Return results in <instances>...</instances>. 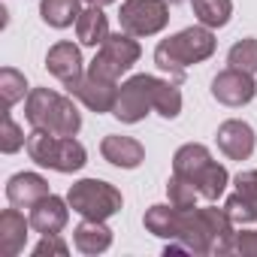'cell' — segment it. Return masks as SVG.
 I'll list each match as a JSON object with an SVG mask.
<instances>
[{"label":"cell","mask_w":257,"mask_h":257,"mask_svg":"<svg viewBox=\"0 0 257 257\" xmlns=\"http://www.w3.org/2000/svg\"><path fill=\"white\" fill-rule=\"evenodd\" d=\"M236 242V224L227 215V209H215V206H194V209H182V221H179V236L170 239L167 254L170 251H191V254H230Z\"/></svg>","instance_id":"1"},{"label":"cell","mask_w":257,"mask_h":257,"mask_svg":"<svg viewBox=\"0 0 257 257\" xmlns=\"http://www.w3.org/2000/svg\"><path fill=\"white\" fill-rule=\"evenodd\" d=\"M215 34L212 28L206 25H197V28H185L179 34H173L170 40H161L158 49H155V64L170 73V82H182L185 79V70L191 64H203L206 58L215 55Z\"/></svg>","instance_id":"2"},{"label":"cell","mask_w":257,"mask_h":257,"mask_svg":"<svg viewBox=\"0 0 257 257\" xmlns=\"http://www.w3.org/2000/svg\"><path fill=\"white\" fill-rule=\"evenodd\" d=\"M25 118L37 131H49L58 137H76L82 131V112L73 97H64L52 88H31L25 100Z\"/></svg>","instance_id":"3"},{"label":"cell","mask_w":257,"mask_h":257,"mask_svg":"<svg viewBox=\"0 0 257 257\" xmlns=\"http://www.w3.org/2000/svg\"><path fill=\"white\" fill-rule=\"evenodd\" d=\"M173 173L182 176V179H188V182L200 191V197H203V200H212V203H215L218 197H224L227 182H230L227 167L218 164V161L209 155V149L200 146V143H188V146H182V149L173 155Z\"/></svg>","instance_id":"4"},{"label":"cell","mask_w":257,"mask_h":257,"mask_svg":"<svg viewBox=\"0 0 257 257\" xmlns=\"http://www.w3.org/2000/svg\"><path fill=\"white\" fill-rule=\"evenodd\" d=\"M28 155L34 164L49 167L55 173H79L88 164V152L76 137H58L49 131H34L28 134Z\"/></svg>","instance_id":"5"},{"label":"cell","mask_w":257,"mask_h":257,"mask_svg":"<svg viewBox=\"0 0 257 257\" xmlns=\"http://www.w3.org/2000/svg\"><path fill=\"white\" fill-rule=\"evenodd\" d=\"M67 203L76 215L91 218V221H106L112 215L121 212L124 197L115 185L103 182V179H79L76 185H70L67 191Z\"/></svg>","instance_id":"6"},{"label":"cell","mask_w":257,"mask_h":257,"mask_svg":"<svg viewBox=\"0 0 257 257\" xmlns=\"http://www.w3.org/2000/svg\"><path fill=\"white\" fill-rule=\"evenodd\" d=\"M140 55H143V49H140V43L131 34H124V31L109 34L103 40V46L97 49L94 61L88 64V73H94L100 79H109V82H118L127 70L140 61Z\"/></svg>","instance_id":"7"},{"label":"cell","mask_w":257,"mask_h":257,"mask_svg":"<svg viewBox=\"0 0 257 257\" xmlns=\"http://www.w3.org/2000/svg\"><path fill=\"white\" fill-rule=\"evenodd\" d=\"M118 22L131 37H155L170 25V0H124Z\"/></svg>","instance_id":"8"},{"label":"cell","mask_w":257,"mask_h":257,"mask_svg":"<svg viewBox=\"0 0 257 257\" xmlns=\"http://www.w3.org/2000/svg\"><path fill=\"white\" fill-rule=\"evenodd\" d=\"M152 109H155V76L137 73V76H131V79L118 88V100H115L112 115L121 124H137Z\"/></svg>","instance_id":"9"},{"label":"cell","mask_w":257,"mask_h":257,"mask_svg":"<svg viewBox=\"0 0 257 257\" xmlns=\"http://www.w3.org/2000/svg\"><path fill=\"white\" fill-rule=\"evenodd\" d=\"M64 88L70 91V97L82 100L91 112H112L115 109V100H118V82L100 79L94 73H82L79 79L67 82Z\"/></svg>","instance_id":"10"},{"label":"cell","mask_w":257,"mask_h":257,"mask_svg":"<svg viewBox=\"0 0 257 257\" xmlns=\"http://www.w3.org/2000/svg\"><path fill=\"white\" fill-rule=\"evenodd\" d=\"M257 94V82H254V73H245V70H236V67H227L221 70L215 79H212V97L224 106H245L251 103Z\"/></svg>","instance_id":"11"},{"label":"cell","mask_w":257,"mask_h":257,"mask_svg":"<svg viewBox=\"0 0 257 257\" xmlns=\"http://www.w3.org/2000/svg\"><path fill=\"white\" fill-rule=\"evenodd\" d=\"M215 140H218V149H221L230 161H248V158L254 155V143H257L251 124H248V121H239V118L224 121V124L218 127Z\"/></svg>","instance_id":"12"},{"label":"cell","mask_w":257,"mask_h":257,"mask_svg":"<svg viewBox=\"0 0 257 257\" xmlns=\"http://www.w3.org/2000/svg\"><path fill=\"white\" fill-rule=\"evenodd\" d=\"M28 218H31V227L40 236H55L70 221V203L61 200V197H55V194H49V197H43L40 203L31 206V215Z\"/></svg>","instance_id":"13"},{"label":"cell","mask_w":257,"mask_h":257,"mask_svg":"<svg viewBox=\"0 0 257 257\" xmlns=\"http://www.w3.org/2000/svg\"><path fill=\"white\" fill-rule=\"evenodd\" d=\"M100 155H103L106 164H112L118 170H137L146 161V149H143L140 140H134V137H115V134L103 137Z\"/></svg>","instance_id":"14"},{"label":"cell","mask_w":257,"mask_h":257,"mask_svg":"<svg viewBox=\"0 0 257 257\" xmlns=\"http://www.w3.org/2000/svg\"><path fill=\"white\" fill-rule=\"evenodd\" d=\"M46 70L58 79V82H73V79H79L82 73H85V61H82V52H79V46L76 43H67V40H61V43H55L52 49H49V55H46Z\"/></svg>","instance_id":"15"},{"label":"cell","mask_w":257,"mask_h":257,"mask_svg":"<svg viewBox=\"0 0 257 257\" xmlns=\"http://www.w3.org/2000/svg\"><path fill=\"white\" fill-rule=\"evenodd\" d=\"M28 233H31V218H25L19 206L0 212V254L4 257L22 254L28 245Z\"/></svg>","instance_id":"16"},{"label":"cell","mask_w":257,"mask_h":257,"mask_svg":"<svg viewBox=\"0 0 257 257\" xmlns=\"http://www.w3.org/2000/svg\"><path fill=\"white\" fill-rule=\"evenodd\" d=\"M49 182L40 173H16L7 182V200L19 209H31L34 203H40L43 197H49Z\"/></svg>","instance_id":"17"},{"label":"cell","mask_w":257,"mask_h":257,"mask_svg":"<svg viewBox=\"0 0 257 257\" xmlns=\"http://www.w3.org/2000/svg\"><path fill=\"white\" fill-rule=\"evenodd\" d=\"M73 245L82 254H103L112 245V230L106 227V221H91L85 218L76 230H73Z\"/></svg>","instance_id":"18"},{"label":"cell","mask_w":257,"mask_h":257,"mask_svg":"<svg viewBox=\"0 0 257 257\" xmlns=\"http://www.w3.org/2000/svg\"><path fill=\"white\" fill-rule=\"evenodd\" d=\"M76 37H79L82 46H91V49L103 46V40L109 37V22L103 16V7L82 10V16L76 19Z\"/></svg>","instance_id":"19"},{"label":"cell","mask_w":257,"mask_h":257,"mask_svg":"<svg viewBox=\"0 0 257 257\" xmlns=\"http://www.w3.org/2000/svg\"><path fill=\"white\" fill-rule=\"evenodd\" d=\"M40 16L49 28H70L82 16V0H40Z\"/></svg>","instance_id":"20"},{"label":"cell","mask_w":257,"mask_h":257,"mask_svg":"<svg viewBox=\"0 0 257 257\" xmlns=\"http://www.w3.org/2000/svg\"><path fill=\"white\" fill-rule=\"evenodd\" d=\"M179 221H182V209H176L173 203L170 206H152L143 218L146 230L161 236V239H176L179 236Z\"/></svg>","instance_id":"21"},{"label":"cell","mask_w":257,"mask_h":257,"mask_svg":"<svg viewBox=\"0 0 257 257\" xmlns=\"http://www.w3.org/2000/svg\"><path fill=\"white\" fill-rule=\"evenodd\" d=\"M194 16L206 28H224L233 16V0H191Z\"/></svg>","instance_id":"22"},{"label":"cell","mask_w":257,"mask_h":257,"mask_svg":"<svg viewBox=\"0 0 257 257\" xmlns=\"http://www.w3.org/2000/svg\"><path fill=\"white\" fill-rule=\"evenodd\" d=\"M31 88L25 73H19L16 67H4L0 70V97H4V112H10L19 100H28Z\"/></svg>","instance_id":"23"},{"label":"cell","mask_w":257,"mask_h":257,"mask_svg":"<svg viewBox=\"0 0 257 257\" xmlns=\"http://www.w3.org/2000/svg\"><path fill=\"white\" fill-rule=\"evenodd\" d=\"M227 64L236 70H245V73H257V40L245 37V40L233 43L227 52Z\"/></svg>","instance_id":"24"},{"label":"cell","mask_w":257,"mask_h":257,"mask_svg":"<svg viewBox=\"0 0 257 257\" xmlns=\"http://www.w3.org/2000/svg\"><path fill=\"white\" fill-rule=\"evenodd\" d=\"M167 197H170V203L176 206V209H194L197 206V197H200V191L188 182V179H182V176H170V182H167Z\"/></svg>","instance_id":"25"},{"label":"cell","mask_w":257,"mask_h":257,"mask_svg":"<svg viewBox=\"0 0 257 257\" xmlns=\"http://www.w3.org/2000/svg\"><path fill=\"white\" fill-rule=\"evenodd\" d=\"M224 209L233 218V224H254L257 221V200H251V197H245L239 191L224 200Z\"/></svg>","instance_id":"26"},{"label":"cell","mask_w":257,"mask_h":257,"mask_svg":"<svg viewBox=\"0 0 257 257\" xmlns=\"http://www.w3.org/2000/svg\"><path fill=\"white\" fill-rule=\"evenodd\" d=\"M25 146H28L25 131L13 121L10 112H4V124H0V152H4V155H16V152L25 149Z\"/></svg>","instance_id":"27"},{"label":"cell","mask_w":257,"mask_h":257,"mask_svg":"<svg viewBox=\"0 0 257 257\" xmlns=\"http://www.w3.org/2000/svg\"><path fill=\"white\" fill-rule=\"evenodd\" d=\"M34 254L37 257H67L70 245L61 239V233H55V236H43V242L34 248Z\"/></svg>","instance_id":"28"},{"label":"cell","mask_w":257,"mask_h":257,"mask_svg":"<svg viewBox=\"0 0 257 257\" xmlns=\"http://www.w3.org/2000/svg\"><path fill=\"white\" fill-rule=\"evenodd\" d=\"M233 251L242 254V257H257V230H242V233H236Z\"/></svg>","instance_id":"29"},{"label":"cell","mask_w":257,"mask_h":257,"mask_svg":"<svg viewBox=\"0 0 257 257\" xmlns=\"http://www.w3.org/2000/svg\"><path fill=\"white\" fill-rule=\"evenodd\" d=\"M233 185H236V191H239V194H245V197H251V200H257V170H248V173H239V176L233 179Z\"/></svg>","instance_id":"30"},{"label":"cell","mask_w":257,"mask_h":257,"mask_svg":"<svg viewBox=\"0 0 257 257\" xmlns=\"http://www.w3.org/2000/svg\"><path fill=\"white\" fill-rule=\"evenodd\" d=\"M88 7H109V4H115V0H85Z\"/></svg>","instance_id":"31"},{"label":"cell","mask_w":257,"mask_h":257,"mask_svg":"<svg viewBox=\"0 0 257 257\" xmlns=\"http://www.w3.org/2000/svg\"><path fill=\"white\" fill-rule=\"evenodd\" d=\"M170 4H182V0H170Z\"/></svg>","instance_id":"32"}]
</instances>
